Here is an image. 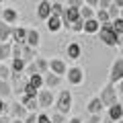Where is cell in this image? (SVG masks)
<instances>
[{"label": "cell", "instance_id": "cell-1", "mask_svg": "<svg viewBox=\"0 0 123 123\" xmlns=\"http://www.w3.org/2000/svg\"><path fill=\"white\" fill-rule=\"evenodd\" d=\"M98 35H101V41L105 45H109V47H115V45H121V35H117L113 29H111V23H103L101 29H98Z\"/></svg>", "mask_w": 123, "mask_h": 123}, {"label": "cell", "instance_id": "cell-2", "mask_svg": "<svg viewBox=\"0 0 123 123\" xmlns=\"http://www.w3.org/2000/svg\"><path fill=\"white\" fill-rule=\"evenodd\" d=\"M101 103H103V107H111V105H115V103H119V97H117V90H115V86L113 84H107L105 88L101 90Z\"/></svg>", "mask_w": 123, "mask_h": 123}, {"label": "cell", "instance_id": "cell-3", "mask_svg": "<svg viewBox=\"0 0 123 123\" xmlns=\"http://www.w3.org/2000/svg\"><path fill=\"white\" fill-rule=\"evenodd\" d=\"M55 107H57V113L68 115V113H70V109H72V92L70 90H62L60 97H57Z\"/></svg>", "mask_w": 123, "mask_h": 123}, {"label": "cell", "instance_id": "cell-4", "mask_svg": "<svg viewBox=\"0 0 123 123\" xmlns=\"http://www.w3.org/2000/svg\"><path fill=\"white\" fill-rule=\"evenodd\" d=\"M121 78H123V60H115V64L111 66V84H121Z\"/></svg>", "mask_w": 123, "mask_h": 123}, {"label": "cell", "instance_id": "cell-5", "mask_svg": "<svg viewBox=\"0 0 123 123\" xmlns=\"http://www.w3.org/2000/svg\"><path fill=\"white\" fill-rule=\"evenodd\" d=\"M53 92L51 90H39L37 92V105H39V109H47V107L53 105Z\"/></svg>", "mask_w": 123, "mask_h": 123}, {"label": "cell", "instance_id": "cell-6", "mask_svg": "<svg viewBox=\"0 0 123 123\" xmlns=\"http://www.w3.org/2000/svg\"><path fill=\"white\" fill-rule=\"evenodd\" d=\"M66 78H68V82L70 84H82L84 82V72H82V68H68L66 70Z\"/></svg>", "mask_w": 123, "mask_h": 123}, {"label": "cell", "instance_id": "cell-7", "mask_svg": "<svg viewBox=\"0 0 123 123\" xmlns=\"http://www.w3.org/2000/svg\"><path fill=\"white\" fill-rule=\"evenodd\" d=\"M39 31L37 29H27V33H25V45L27 47H31V49H37L39 47Z\"/></svg>", "mask_w": 123, "mask_h": 123}, {"label": "cell", "instance_id": "cell-8", "mask_svg": "<svg viewBox=\"0 0 123 123\" xmlns=\"http://www.w3.org/2000/svg\"><path fill=\"white\" fill-rule=\"evenodd\" d=\"M47 70H51V74H55L60 78V76H66V64L62 60H51L47 62Z\"/></svg>", "mask_w": 123, "mask_h": 123}, {"label": "cell", "instance_id": "cell-9", "mask_svg": "<svg viewBox=\"0 0 123 123\" xmlns=\"http://www.w3.org/2000/svg\"><path fill=\"white\" fill-rule=\"evenodd\" d=\"M37 17L41 18V21H47L49 17H51V2L49 0H41L39 6H37Z\"/></svg>", "mask_w": 123, "mask_h": 123}, {"label": "cell", "instance_id": "cell-10", "mask_svg": "<svg viewBox=\"0 0 123 123\" xmlns=\"http://www.w3.org/2000/svg\"><path fill=\"white\" fill-rule=\"evenodd\" d=\"M21 105L25 107L27 113H33V111L39 109V105H37V97H25V94H21Z\"/></svg>", "mask_w": 123, "mask_h": 123}, {"label": "cell", "instance_id": "cell-11", "mask_svg": "<svg viewBox=\"0 0 123 123\" xmlns=\"http://www.w3.org/2000/svg\"><path fill=\"white\" fill-rule=\"evenodd\" d=\"M121 119H123V107H121V103L111 105L109 107V121L117 123V121H121Z\"/></svg>", "mask_w": 123, "mask_h": 123}, {"label": "cell", "instance_id": "cell-12", "mask_svg": "<svg viewBox=\"0 0 123 123\" xmlns=\"http://www.w3.org/2000/svg\"><path fill=\"white\" fill-rule=\"evenodd\" d=\"M86 109H88V113H90V115H101V111H103L101 98H98V97L90 98V101H88V105H86Z\"/></svg>", "mask_w": 123, "mask_h": 123}, {"label": "cell", "instance_id": "cell-13", "mask_svg": "<svg viewBox=\"0 0 123 123\" xmlns=\"http://www.w3.org/2000/svg\"><path fill=\"white\" fill-rule=\"evenodd\" d=\"M82 55V47H80L78 43H70L66 49V57L68 60H78V57Z\"/></svg>", "mask_w": 123, "mask_h": 123}, {"label": "cell", "instance_id": "cell-14", "mask_svg": "<svg viewBox=\"0 0 123 123\" xmlns=\"http://www.w3.org/2000/svg\"><path fill=\"white\" fill-rule=\"evenodd\" d=\"M98 29H101V25L97 23V18H88V21H84V25H82V31H84V33H88V35L98 33Z\"/></svg>", "mask_w": 123, "mask_h": 123}, {"label": "cell", "instance_id": "cell-15", "mask_svg": "<svg viewBox=\"0 0 123 123\" xmlns=\"http://www.w3.org/2000/svg\"><path fill=\"white\" fill-rule=\"evenodd\" d=\"M25 33H27V29H23V27L10 29V37H12L14 43H18V45H25Z\"/></svg>", "mask_w": 123, "mask_h": 123}, {"label": "cell", "instance_id": "cell-16", "mask_svg": "<svg viewBox=\"0 0 123 123\" xmlns=\"http://www.w3.org/2000/svg\"><path fill=\"white\" fill-rule=\"evenodd\" d=\"M41 78H43V84L47 86V90H51V88H55L60 84V78L55 74H51V72H45V76H41Z\"/></svg>", "mask_w": 123, "mask_h": 123}, {"label": "cell", "instance_id": "cell-17", "mask_svg": "<svg viewBox=\"0 0 123 123\" xmlns=\"http://www.w3.org/2000/svg\"><path fill=\"white\" fill-rule=\"evenodd\" d=\"M10 115H12V119H25L27 111L21 103H14V105H10Z\"/></svg>", "mask_w": 123, "mask_h": 123}, {"label": "cell", "instance_id": "cell-18", "mask_svg": "<svg viewBox=\"0 0 123 123\" xmlns=\"http://www.w3.org/2000/svg\"><path fill=\"white\" fill-rule=\"evenodd\" d=\"M33 57H35V49H31V47H27V45H23L18 60H23V62H25V66H27L29 62H33Z\"/></svg>", "mask_w": 123, "mask_h": 123}, {"label": "cell", "instance_id": "cell-19", "mask_svg": "<svg viewBox=\"0 0 123 123\" xmlns=\"http://www.w3.org/2000/svg\"><path fill=\"white\" fill-rule=\"evenodd\" d=\"M62 27H64V25H62V18H60V17L51 14V17L47 18V29L51 31V33H57V31H60Z\"/></svg>", "mask_w": 123, "mask_h": 123}, {"label": "cell", "instance_id": "cell-20", "mask_svg": "<svg viewBox=\"0 0 123 123\" xmlns=\"http://www.w3.org/2000/svg\"><path fill=\"white\" fill-rule=\"evenodd\" d=\"M8 70L12 72V76H21V72H25V62H23V60H17V57H12V64H10Z\"/></svg>", "mask_w": 123, "mask_h": 123}, {"label": "cell", "instance_id": "cell-21", "mask_svg": "<svg viewBox=\"0 0 123 123\" xmlns=\"http://www.w3.org/2000/svg\"><path fill=\"white\" fill-rule=\"evenodd\" d=\"M18 14L14 8H4V12H2V23H6V25H10V23H17Z\"/></svg>", "mask_w": 123, "mask_h": 123}, {"label": "cell", "instance_id": "cell-22", "mask_svg": "<svg viewBox=\"0 0 123 123\" xmlns=\"http://www.w3.org/2000/svg\"><path fill=\"white\" fill-rule=\"evenodd\" d=\"M27 84L33 86L35 90H41V86H43V78H41V74H31L29 80H27Z\"/></svg>", "mask_w": 123, "mask_h": 123}, {"label": "cell", "instance_id": "cell-23", "mask_svg": "<svg viewBox=\"0 0 123 123\" xmlns=\"http://www.w3.org/2000/svg\"><path fill=\"white\" fill-rule=\"evenodd\" d=\"M8 37H10V25L0 21V43H6Z\"/></svg>", "mask_w": 123, "mask_h": 123}, {"label": "cell", "instance_id": "cell-24", "mask_svg": "<svg viewBox=\"0 0 123 123\" xmlns=\"http://www.w3.org/2000/svg\"><path fill=\"white\" fill-rule=\"evenodd\" d=\"M78 12H80V18H82V21L94 18V8H90V6H80V8H78Z\"/></svg>", "mask_w": 123, "mask_h": 123}, {"label": "cell", "instance_id": "cell-25", "mask_svg": "<svg viewBox=\"0 0 123 123\" xmlns=\"http://www.w3.org/2000/svg\"><path fill=\"white\" fill-rule=\"evenodd\" d=\"M111 29H113L117 35H121V37H123V21H121V17L111 21Z\"/></svg>", "mask_w": 123, "mask_h": 123}, {"label": "cell", "instance_id": "cell-26", "mask_svg": "<svg viewBox=\"0 0 123 123\" xmlns=\"http://www.w3.org/2000/svg\"><path fill=\"white\" fill-rule=\"evenodd\" d=\"M10 92H12V90H10V84L4 82V80H0V98H6Z\"/></svg>", "mask_w": 123, "mask_h": 123}, {"label": "cell", "instance_id": "cell-27", "mask_svg": "<svg viewBox=\"0 0 123 123\" xmlns=\"http://www.w3.org/2000/svg\"><path fill=\"white\" fill-rule=\"evenodd\" d=\"M35 66H37V72H39V74H45V72H47V62H45L43 57H37Z\"/></svg>", "mask_w": 123, "mask_h": 123}, {"label": "cell", "instance_id": "cell-28", "mask_svg": "<svg viewBox=\"0 0 123 123\" xmlns=\"http://www.w3.org/2000/svg\"><path fill=\"white\" fill-rule=\"evenodd\" d=\"M10 57V43H0V60Z\"/></svg>", "mask_w": 123, "mask_h": 123}, {"label": "cell", "instance_id": "cell-29", "mask_svg": "<svg viewBox=\"0 0 123 123\" xmlns=\"http://www.w3.org/2000/svg\"><path fill=\"white\" fill-rule=\"evenodd\" d=\"M82 25H84V21H82V18H76V21L70 25V29L74 31V33H80V31H82Z\"/></svg>", "mask_w": 123, "mask_h": 123}, {"label": "cell", "instance_id": "cell-30", "mask_svg": "<svg viewBox=\"0 0 123 123\" xmlns=\"http://www.w3.org/2000/svg\"><path fill=\"white\" fill-rule=\"evenodd\" d=\"M8 76H10V70L4 66V64H0V80H4V82H6Z\"/></svg>", "mask_w": 123, "mask_h": 123}, {"label": "cell", "instance_id": "cell-31", "mask_svg": "<svg viewBox=\"0 0 123 123\" xmlns=\"http://www.w3.org/2000/svg\"><path fill=\"white\" fill-rule=\"evenodd\" d=\"M49 121L51 123H66V117H64L62 113H53L51 117H49Z\"/></svg>", "mask_w": 123, "mask_h": 123}, {"label": "cell", "instance_id": "cell-32", "mask_svg": "<svg viewBox=\"0 0 123 123\" xmlns=\"http://www.w3.org/2000/svg\"><path fill=\"white\" fill-rule=\"evenodd\" d=\"M62 12H64V6L57 4V2H53V4H51V14H55V17H62Z\"/></svg>", "mask_w": 123, "mask_h": 123}, {"label": "cell", "instance_id": "cell-33", "mask_svg": "<svg viewBox=\"0 0 123 123\" xmlns=\"http://www.w3.org/2000/svg\"><path fill=\"white\" fill-rule=\"evenodd\" d=\"M23 123H37V115L35 113H27V117L23 119Z\"/></svg>", "mask_w": 123, "mask_h": 123}, {"label": "cell", "instance_id": "cell-34", "mask_svg": "<svg viewBox=\"0 0 123 123\" xmlns=\"http://www.w3.org/2000/svg\"><path fill=\"white\" fill-rule=\"evenodd\" d=\"M37 123H51V121H49V115H45V113L37 115Z\"/></svg>", "mask_w": 123, "mask_h": 123}, {"label": "cell", "instance_id": "cell-35", "mask_svg": "<svg viewBox=\"0 0 123 123\" xmlns=\"http://www.w3.org/2000/svg\"><path fill=\"white\" fill-rule=\"evenodd\" d=\"M86 123H103V119H101V115H90Z\"/></svg>", "mask_w": 123, "mask_h": 123}, {"label": "cell", "instance_id": "cell-36", "mask_svg": "<svg viewBox=\"0 0 123 123\" xmlns=\"http://www.w3.org/2000/svg\"><path fill=\"white\" fill-rule=\"evenodd\" d=\"M109 4H111V0H98V8H103V10H107V8H109Z\"/></svg>", "mask_w": 123, "mask_h": 123}, {"label": "cell", "instance_id": "cell-37", "mask_svg": "<svg viewBox=\"0 0 123 123\" xmlns=\"http://www.w3.org/2000/svg\"><path fill=\"white\" fill-rule=\"evenodd\" d=\"M68 6H74V8H80V6H82V0H70V2H68Z\"/></svg>", "mask_w": 123, "mask_h": 123}, {"label": "cell", "instance_id": "cell-38", "mask_svg": "<svg viewBox=\"0 0 123 123\" xmlns=\"http://www.w3.org/2000/svg\"><path fill=\"white\" fill-rule=\"evenodd\" d=\"M6 109H8V105H6V103L0 98V115H4V113H6Z\"/></svg>", "mask_w": 123, "mask_h": 123}, {"label": "cell", "instance_id": "cell-39", "mask_svg": "<svg viewBox=\"0 0 123 123\" xmlns=\"http://www.w3.org/2000/svg\"><path fill=\"white\" fill-rule=\"evenodd\" d=\"M97 4H98V0H86V6H90V8H94Z\"/></svg>", "mask_w": 123, "mask_h": 123}, {"label": "cell", "instance_id": "cell-40", "mask_svg": "<svg viewBox=\"0 0 123 123\" xmlns=\"http://www.w3.org/2000/svg\"><path fill=\"white\" fill-rule=\"evenodd\" d=\"M0 123H10V119L6 115H0Z\"/></svg>", "mask_w": 123, "mask_h": 123}, {"label": "cell", "instance_id": "cell-41", "mask_svg": "<svg viewBox=\"0 0 123 123\" xmlns=\"http://www.w3.org/2000/svg\"><path fill=\"white\" fill-rule=\"evenodd\" d=\"M68 123H82V121H80L78 117H72V119H70V121H68Z\"/></svg>", "mask_w": 123, "mask_h": 123}, {"label": "cell", "instance_id": "cell-42", "mask_svg": "<svg viewBox=\"0 0 123 123\" xmlns=\"http://www.w3.org/2000/svg\"><path fill=\"white\" fill-rule=\"evenodd\" d=\"M10 123H23V119H14V121H10Z\"/></svg>", "mask_w": 123, "mask_h": 123}, {"label": "cell", "instance_id": "cell-43", "mask_svg": "<svg viewBox=\"0 0 123 123\" xmlns=\"http://www.w3.org/2000/svg\"><path fill=\"white\" fill-rule=\"evenodd\" d=\"M0 2H4V0H0Z\"/></svg>", "mask_w": 123, "mask_h": 123}, {"label": "cell", "instance_id": "cell-44", "mask_svg": "<svg viewBox=\"0 0 123 123\" xmlns=\"http://www.w3.org/2000/svg\"><path fill=\"white\" fill-rule=\"evenodd\" d=\"M117 123H121V121H117Z\"/></svg>", "mask_w": 123, "mask_h": 123}]
</instances>
